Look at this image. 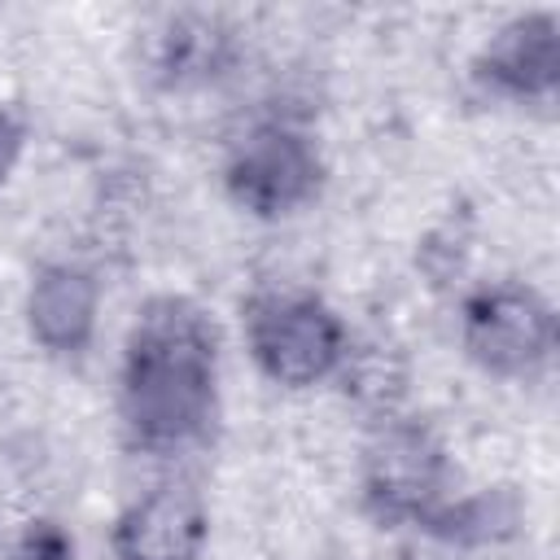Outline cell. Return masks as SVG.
<instances>
[{"label": "cell", "instance_id": "1", "mask_svg": "<svg viewBox=\"0 0 560 560\" xmlns=\"http://www.w3.org/2000/svg\"><path fill=\"white\" fill-rule=\"evenodd\" d=\"M214 407V328L179 298L144 306L122 376V411L149 446H175L210 420Z\"/></svg>", "mask_w": 560, "mask_h": 560}, {"label": "cell", "instance_id": "2", "mask_svg": "<svg viewBox=\"0 0 560 560\" xmlns=\"http://www.w3.org/2000/svg\"><path fill=\"white\" fill-rule=\"evenodd\" d=\"M249 346L280 385H311L346 354L337 315L306 293H267L249 306Z\"/></svg>", "mask_w": 560, "mask_h": 560}, {"label": "cell", "instance_id": "3", "mask_svg": "<svg viewBox=\"0 0 560 560\" xmlns=\"http://www.w3.org/2000/svg\"><path fill=\"white\" fill-rule=\"evenodd\" d=\"M551 337H556L551 306L534 289H521V284L481 289L464 311L468 354L499 376L534 372L551 354Z\"/></svg>", "mask_w": 560, "mask_h": 560}, {"label": "cell", "instance_id": "4", "mask_svg": "<svg viewBox=\"0 0 560 560\" xmlns=\"http://www.w3.org/2000/svg\"><path fill=\"white\" fill-rule=\"evenodd\" d=\"M442 494V451L416 424H385L368 451V499L389 521H429Z\"/></svg>", "mask_w": 560, "mask_h": 560}, {"label": "cell", "instance_id": "5", "mask_svg": "<svg viewBox=\"0 0 560 560\" xmlns=\"http://www.w3.org/2000/svg\"><path fill=\"white\" fill-rule=\"evenodd\" d=\"M228 184L241 206L258 214H284L315 192L319 162L302 136L284 127H262L236 149L228 166Z\"/></svg>", "mask_w": 560, "mask_h": 560}, {"label": "cell", "instance_id": "6", "mask_svg": "<svg viewBox=\"0 0 560 560\" xmlns=\"http://www.w3.org/2000/svg\"><path fill=\"white\" fill-rule=\"evenodd\" d=\"M201 538V499L184 486H162L122 512L114 529V551L118 560H197Z\"/></svg>", "mask_w": 560, "mask_h": 560}, {"label": "cell", "instance_id": "7", "mask_svg": "<svg viewBox=\"0 0 560 560\" xmlns=\"http://www.w3.org/2000/svg\"><path fill=\"white\" fill-rule=\"evenodd\" d=\"M486 79L516 92V96H542L556 83L560 70V44L551 18H521L499 31V39L486 52Z\"/></svg>", "mask_w": 560, "mask_h": 560}, {"label": "cell", "instance_id": "8", "mask_svg": "<svg viewBox=\"0 0 560 560\" xmlns=\"http://www.w3.org/2000/svg\"><path fill=\"white\" fill-rule=\"evenodd\" d=\"M96 315V289L83 271L52 267L31 289V328L52 350H79L92 332Z\"/></svg>", "mask_w": 560, "mask_h": 560}, {"label": "cell", "instance_id": "9", "mask_svg": "<svg viewBox=\"0 0 560 560\" xmlns=\"http://www.w3.org/2000/svg\"><path fill=\"white\" fill-rule=\"evenodd\" d=\"M9 560H74V547L57 525H31Z\"/></svg>", "mask_w": 560, "mask_h": 560}, {"label": "cell", "instance_id": "10", "mask_svg": "<svg viewBox=\"0 0 560 560\" xmlns=\"http://www.w3.org/2000/svg\"><path fill=\"white\" fill-rule=\"evenodd\" d=\"M18 140H22V131H18V122L0 109V175L9 171V162H13V153H18Z\"/></svg>", "mask_w": 560, "mask_h": 560}]
</instances>
